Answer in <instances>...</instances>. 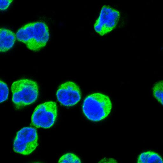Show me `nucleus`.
Wrapping results in <instances>:
<instances>
[{
	"instance_id": "f257e3e1",
	"label": "nucleus",
	"mask_w": 163,
	"mask_h": 163,
	"mask_svg": "<svg viewBox=\"0 0 163 163\" xmlns=\"http://www.w3.org/2000/svg\"><path fill=\"white\" fill-rule=\"evenodd\" d=\"M17 39L24 43L28 49L34 51H40L49 40V28L42 21L27 23L20 29L16 34Z\"/></svg>"
},
{
	"instance_id": "f03ea898",
	"label": "nucleus",
	"mask_w": 163,
	"mask_h": 163,
	"mask_svg": "<svg viewBox=\"0 0 163 163\" xmlns=\"http://www.w3.org/2000/svg\"><path fill=\"white\" fill-rule=\"evenodd\" d=\"M112 107V103L108 96L100 93H95L85 98L82 110L85 116L89 120L98 122L109 116Z\"/></svg>"
},
{
	"instance_id": "7ed1b4c3",
	"label": "nucleus",
	"mask_w": 163,
	"mask_h": 163,
	"mask_svg": "<svg viewBox=\"0 0 163 163\" xmlns=\"http://www.w3.org/2000/svg\"><path fill=\"white\" fill-rule=\"evenodd\" d=\"M11 90L13 102L18 109L34 103L39 95L38 84L29 79H22L14 82Z\"/></svg>"
},
{
	"instance_id": "20e7f679",
	"label": "nucleus",
	"mask_w": 163,
	"mask_h": 163,
	"mask_svg": "<svg viewBox=\"0 0 163 163\" xmlns=\"http://www.w3.org/2000/svg\"><path fill=\"white\" fill-rule=\"evenodd\" d=\"M57 116L56 103L52 101L45 102L35 108L32 116L31 124L36 128H49L54 125Z\"/></svg>"
},
{
	"instance_id": "39448f33",
	"label": "nucleus",
	"mask_w": 163,
	"mask_h": 163,
	"mask_svg": "<svg viewBox=\"0 0 163 163\" xmlns=\"http://www.w3.org/2000/svg\"><path fill=\"white\" fill-rule=\"evenodd\" d=\"M38 146V135L36 129L24 127L17 133L13 144L14 152L24 156L30 155Z\"/></svg>"
},
{
	"instance_id": "423d86ee",
	"label": "nucleus",
	"mask_w": 163,
	"mask_h": 163,
	"mask_svg": "<svg viewBox=\"0 0 163 163\" xmlns=\"http://www.w3.org/2000/svg\"><path fill=\"white\" fill-rule=\"evenodd\" d=\"M120 16L117 10L108 6H104L95 23V31L101 36L108 33L116 27Z\"/></svg>"
},
{
	"instance_id": "0eeeda50",
	"label": "nucleus",
	"mask_w": 163,
	"mask_h": 163,
	"mask_svg": "<svg viewBox=\"0 0 163 163\" xmlns=\"http://www.w3.org/2000/svg\"><path fill=\"white\" fill-rule=\"evenodd\" d=\"M57 100L65 107H71L77 104L80 100L81 92L79 86L75 83L68 81L62 84L56 94Z\"/></svg>"
},
{
	"instance_id": "6e6552de",
	"label": "nucleus",
	"mask_w": 163,
	"mask_h": 163,
	"mask_svg": "<svg viewBox=\"0 0 163 163\" xmlns=\"http://www.w3.org/2000/svg\"><path fill=\"white\" fill-rule=\"evenodd\" d=\"M16 40V35L12 31L6 28H0V52H5L11 49Z\"/></svg>"
},
{
	"instance_id": "1a4fd4ad",
	"label": "nucleus",
	"mask_w": 163,
	"mask_h": 163,
	"mask_svg": "<svg viewBox=\"0 0 163 163\" xmlns=\"http://www.w3.org/2000/svg\"><path fill=\"white\" fill-rule=\"evenodd\" d=\"M137 163H163V161L157 153L148 151L143 152L139 156Z\"/></svg>"
},
{
	"instance_id": "9d476101",
	"label": "nucleus",
	"mask_w": 163,
	"mask_h": 163,
	"mask_svg": "<svg viewBox=\"0 0 163 163\" xmlns=\"http://www.w3.org/2000/svg\"><path fill=\"white\" fill-rule=\"evenodd\" d=\"M153 96L162 105L163 104V81L157 82L153 88Z\"/></svg>"
},
{
	"instance_id": "9b49d317",
	"label": "nucleus",
	"mask_w": 163,
	"mask_h": 163,
	"mask_svg": "<svg viewBox=\"0 0 163 163\" xmlns=\"http://www.w3.org/2000/svg\"><path fill=\"white\" fill-rule=\"evenodd\" d=\"M58 163H82L80 158L73 153H67L60 158Z\"/></svg>"
},
{
	"instance_id": "f8f14e48",
	"label": "nucleus",
	"mask_w": 163,
	"mask_h": 163,
	"mask_svg": "<svg viewBox=\"0 0 163 163\" xmlns=\"http://www.w3.org/2000/svg\"><path fill=\"white\" fill-rule=\"evenodd\" d=\"M9 93V88L7 84L4 82L0 80V103L7 100Z\"/></svg>"
},
{
	"instance_id": "ddd939ff",
	"label": "nucleus",
	"mask_w": 163,
	"mask_h": 163,
	"mask_svg": "<svg viewBox=\"0 0 163 163\" xmlns=\"http://www.w3.org/2000/svg\"><path fill=\"white\" fill-rule=\"evenodd\" d=\"M13 2V1H0V10H6Z\"/></svg>"
},
{
	"instance_id": "4468645a",
	"label": "nucleus",
	"mask_w": 163,
	"mask_h": 163,
	"mask_svg": "<svg viewBox=\"0 0 163 163\" xmlns=\"http://www.w3.org/2000/svg\"><path fill=\"white\" fill-rule=\"evenodd\" d=\"M98 163H118L116 160L112 158H104Z\"/></svg>"
},
{
	"instance_id": "2eb2a0df",
	"label": "nucleus",
	"mask_w": 163,
	"mask_h": 163,
	"mask_svg": "<svg viewBox=\"0 0 163 163\" xmlns=\"http://www.w3.org/2000/svg\"><path fill=\"white\" fill-rule=\"evenodd\" d=\"M38 163V162H35V163Z\"/></svg>"
}]
</instances>
